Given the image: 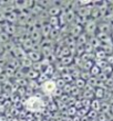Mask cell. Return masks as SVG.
Wrapping results in <instances>:
<instances>
[{"mask_svg": "<svg viewBox=\"0 0 113 121\" xmlns=\"http://www.w3.org/2000/svg\"><path fill=\"white\" fill-rule=\"evenodd\" d=\"M1 73H2V67L0 66V74H1Z\"/></svg>", "mask_w": 113, "mask_h": 121, "instance_id": "obj_5", "label": "cell"}, {"mask_svg": "<svg viewBox=\"0 0 113 121\" xmlns=\"http://www.w3.org/2000/svg\"><path fill=\"white\" fill-rule=\"evenodd\" d=\"M26 106L31 111H40L43 108V101L39 97H30L27 100Z\"/></svg>", "mask_w": 113, "mask_h": 121, "instance_id": "obj_1", "label": "cell"}, {"mask_svg": "<svg viewBox=\"0 0 113 121\" xmlns=\"http://www.w3.org/2000/svg\"><path fill=\"white\" fill-rule=\"evenodd\" d=\"M3 52H5V46H3L2 44H0V55L2 54Z\"/></svg>", "mask_w": 113, "mask_h": 121, "instance_id": "obj_4", "label": "cell"}, {"mask_svg": "<svg viewBox=\"0 0 113 121\" xmlns=\"http://www.w3.org/2000/svg\"><path fill=\"white\" fill-rule=\"evenodd\" d=\"M1 90H2V89H1V86H0V92H1Z\"/></svg>", "mask_w": 113, "mask_h": 121, "instance_id": "obj_6", "label": "cell"}, {"mask_svg": "<svg viewBox=\"0 0 113 121\" xmlns=\"http://www.w3.org/2000/svg\"><path fill=\"white\" fill-rule=\"evenodd\" d=\"M55 89H57L55 83L54 82H51V80H48V82H45V83L42 85V90H43V92H45V94H52Z\"/></svg>", "mask_w": 113, "mask_h": 121, "instance_id": "obj_2", "label": "cell"}, {"mask_svg": "<svg viewBox=\"0 0 113 121\" xmlns=\"http://www.w3.org/2000/svg\"><path fill=\"white\" fill-rule=\"evenodd\" d=\"M0 40H2V41H8L9 40V36H8V34L7 33H1L0 34Z\"/></svg>", "mask_w": 113, "mask_h": 121, "instance_id": "obj_3", "label": "cell"}]
</instances>
